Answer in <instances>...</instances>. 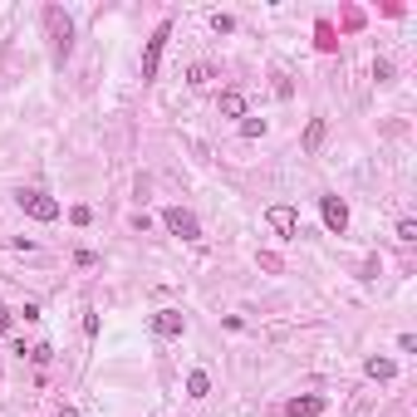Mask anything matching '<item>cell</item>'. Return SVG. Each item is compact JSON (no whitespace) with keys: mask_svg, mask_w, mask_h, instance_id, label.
Wrapping results in <instances>:
<instances>
[{"mask_svg":"<svg viewBox=\"0 0 417 417\" xmlns=\"http://www.w3.org/2000/svg\"><path fill=\"white\" fill-rule=\"evenodd\" d=\"M44 30H49V40H54V59L64 64L69 49H74V25H69V15H64L59 5H44Z\"/></svg>","mask_w":417,"mask_h":417,"instance_id":"6da1fadb","label":"cell"},{"mask_svg":"<svg viewBox=\"0 0 417 417\" xmlns=\"http://www.w3.org/2000/svg\"><path fill=\"white\" fill-rule=\"evenodd\" d=\"M15 202H20L25 216H35V221H54V216H59V202L44 197V192H35V187H30V192H15Z\"/></svg>","mask_w":417,"mask_h":417,"instance_id":"7a4b0ae2","label":"cell"},{"mask_svg":"<svg viewBox=\"0 0 417 417\" xmlns=\"http://www.w3.org/2000/svg\"><path fill=\"white\" fill-rule=\"evenodd\" d=\"M167 40H172V25H157V30H152V40H147V49H143V79H157V64H162Z\"/></svg>","mask_w":417,"mask_h":417,"instance_id":"3957f363","label":"cell"},{"mask_svg":"<svg viewBox=\"0 0 417 417\" xmlns=\"http://www.w3.org/2000/svg\"><path fill=\"white\" fill-rule=\"evenodd\" d=\"M162 221H167V231L182 236V241H202V226H197V216H192L187 207H167L162 211Z\"/></svg>","mask_w":417,"mask_h":417,"instance_id":"277c9868","label":"cell"},{"mask_svg":"<svg viewBox=\"0 0 417 417\" xmlns=\"http://www.w3.org/2000/svg\"><path fill=\"white\" fill-rule=\"evenodd\" d=\"M265 221H270V231L285 236V241L300 236V211H295V207H270V211H265Z\"/></svg>","mask_w":417,"mask_h":417,"instance_id":"5b68a950","label":"cell"},{"mask_svg":"<svg viewBox=\"0 0 417 417\" xmlns=\"http://www.w3.org/2000/svg\"><path fill=\"white\" fill-rule=\"evenodd\" d=\"M319 216H324V226H329V231H339V236H344V226H349V207H344L339 197H319Z\"/></svg>","mask_w":417,"mask_h":417,"instance_id":"8992f818","label":"cell"},{"mask_svg":"<svg viewBox=\"0 0 417 417\" xmlns=\"http://www.w3.org/2000/svg\"><path fill=\"white\" fill-rule=\"evenodd\" d=\"M324 408H329V398H319V393H305V398H290V403H285L290 417H319Z\"/></svg>","mask_w":417,"mask_h":417,"instance_id":"52a82bcc","label":"cell"},{"mask_svg":"<svg viewBox=\"0 0 417 417\" xmlns=\"http://www.w3.org/2000/svg\"><path fill=\"white\" fill-rule=\"evenodd\" d=\"M182 329H187V319H182L177 310H157V314H152V334H162V339H177Z\"/></svg>","mask_w":417,"mask_h":417,"instance_id":"ba28073f","label":"cell"},{"mask_svg":"<svg viewBox=\"0 0 417 417\" xmlns=\"http://www.w3.org/2000/svg\"><path fill=\"white\" fill-rule=\"evenodd\" d=\"M363 368H368V378H378V383H388V378L398 373V363H393V358H378V353H373Z\"/></svg>","mask_w":417,"mask_h":417,"instance_id":"9c48e42d","label":"cell"},{"mask_svg":"<svg viewBox=\"0 0 417 417\" xmlns=\"http://www.w3.org/2000/svg\"><path fill=\"white\" fill-rule=\"evenodd\" d=\"M221 113H226V118H246V94L226 89V94H221Z\"/></svg>","mask_w":417,"mask_h":417,"instance_id":"30bf717a","label":"cell"},{"mask_svg":"<svg viewBox=\"0 0 417 417\" xmlns=\"http://www.w3.org/2000/svg\"><path fill=\"white\" fill-rule=\"evenodd\" d=\"M207 393H211V378L202 373V368H197V373L187 378V398H207Z\"/></svg>","mask_w":417,"mask_h":417,"instance_id":"8fae6325","label":"cell"},{"mask_svg":"<svg viewBox=\"0 0 417 417\" xmlns=\"http://www.w3.org/2000/svg\"><path fill=\"white\" fill-rule=\"evenodd\" d=\"M319 143H324V123H319V118H314L310 128H305V147H310V152H314V147H319Z\"/></svg>","mask_w":417,"mask_h":417,"instance_id":"7c38bea8","label":"cell"},{"mask_svg":"<svg viewBox=\"0 0 417 417\" xmlns=\"http://www.w3.org/2000/svg\"><path fill=\"white\" fill-rule=\"evenodd\" d=\"M398 241H408V246L417 241V221H413V216H403V221H398Z\"/></svg>","mask_w":417,"mask_h":417,"instance_id":"4fadbf2b","label":"cell"},{"mask_svg":"<svg viewBox=\"0 0 417 417\" xmlns=\"http://www.w3.org/2000/svg\"><path fill=\"white\" fill-rule=\"evenodd\" d=\"M241 133H246V138H260V133H265V118H246Z\"/></svg>","mask_w":417,"mask_h":417,"instance_id":"5bb4252c","label":"cell"},{"mask_svg":"<svg viewBox=\"0 0 417 417\" xmlns=\"http://www.w3.org/2000/svg\"><path fill=\"white\" fill-rule=\"evenodd\" d=\"M207 79H211L207 64H192V69H187V84H207Z\"/></svg>","mask_w":417,"mask_h":417,"instance_id":"9a60e30c","label":"cell"},{"mask_svg":"<svg viewBox=\"0 0 417 417\" xmlns=\"http://www.w3.org/2000/svg\"><path fill=\"white\" fill-rule=\"evenodd\" d=\"M211 25H216V35H231V30H236V20H231V15H211Z\"/></svg>","mask_w":417,"mask_h":417,"instance_id":"2e32d148","label":"cell"},{"mask_svg":"<svg viewBox=\"0 0 417 417\" xmlns=\"http://www.w3.org/2000/svg\"><path fill=\"white\" fill-rule=\"evenodd\" d=\"M30 358H35V363H49V358H54V349H49V344H35V349H30Z\"/></svg>","mask_w":417,"mask_h":417,"instance_id":"e0dca14e","label":"cell"},{"mask_svg":"<svg viewBox=\"0 0 417 417\" xmlns=\"http://www.w3.org/2000/svg\"><path fill=\"white\" fill-rule=\"evenodd\" d=\"M69 221H74V226H89V221H94V211H89V207H74V211H69Z\"/></svg>","mask_w":417,"mask_h":417,"instance_id":"ac0fdd59","label":"cell"},{"mask_svg":"<svg viewBox=\"0 0 417 417\" xmlns=\"http://www.w3.org/2000/svg\"><path fill=\"white\" fill-rule=\"evenodd\" d=\"M334 44H339V40H334V30H329V25H319V49H334Z\"/></svg>","mask_w":417,"mask_h":417,"instance_id":"d6986e66","label":"cell"},{"mask_svg":"<svg viewBox=\"0 0 417 417\" xmlns=\"http://www.w3.org/2000/svg\"><path fill=\"white\" fill-rule=\"evenodd\" d=\"M54 417H74V408H64V413H54Z\"/></svg>","mask_w":417,"mask_h":417,"instance_id":"ffe728a7","label":"cell"}]
</instances>
